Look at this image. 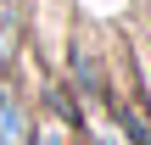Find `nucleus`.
I'll return each mask as SVG.
<instances>
[{"instance_id":"obj_1","label":"nucleus","mask_w":151,"mask_h":145,"mask_svg":"<svg viewBox=\"0 0 151 145\" xmlns=\"http://www.w3.org/2000/svg\"><path fill=\"white\" fill-rule=\"evenodd\" d=\"M101 106H106V117L118 123V134H123L129 145H151V112H146V101H140L134 89L101 84Z\"/></svg>"}]
</instances>
